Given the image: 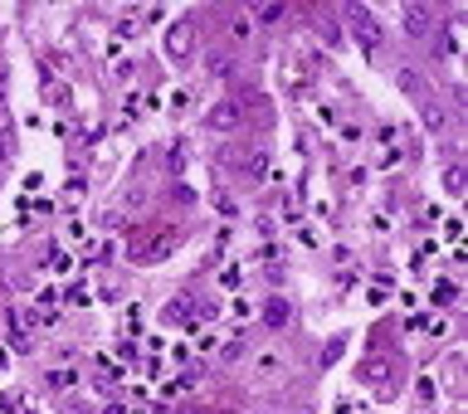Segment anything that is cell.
<instances>
[{"label":"cell","mask_w":468,"mask_h":414,"mask_svg":"<svg viewBox=\"0 0 468 414\" xmlns=\"http://www.w3.org/2000/svg\"><path fill=\"white\" fill-rule=\"evenodd\" d=\"M264 322H269V327H283V322H288V302H283V297H269V302H264Z\"/></svg>","instance_id":"6da1fadb"},{"label":"cell","mask_w":468,"mask_h":414,"mask_svg":"<svg viewBox=\"0 0 468 414\" xmlns=\"http://www.w3.org/2000/svg\"><path fill=\"white\" fill-rule=\"evenodd\" d=\"M210 122H215L220 132H225V127H234V122H239V102H220V108L210 113Z\"/></svg>","instance_id":"7a4b0ae2"},{"label":"cell","mask_w":468,"mask_h":414,"mask_svg":"<svg viewBox=\"0 0 468 414\" xmlns=\"http://www.w3.org/2000/svg\"><path fill=\"white\" fill-rule=\"evenodd\" d=\"M239 283H244V268H239V264H225V268H220V288H225V292H239Z\"/></svg>","instance_id":"3957f363"},{"label":"cell","mask_w":468,"mask_h":414,"mask_svg":"<svg viewBox=\"0 0 468 414\" xmlns=\"http://www.w3.org/2000/svg\"><path fill=\"white\" fill-rule=\"evenodd\" d=\"M230 317H234V322H249V317H254V302H249L244 292H234V297H230Z\"/></svg>","instance_id":"277c9868"},{"label":"cell","mask_w":468,"mask_h":414,"mask_svg":"<svg viewBox=\"0 0 468 414\" xmlns=\"http://www.w3.org/2000/svg\"><path fill=\"white\" fill-rule=\"evenodd\" d=\"M49 273H54V278H64V273H74V258L69 253H49V264H44Z\"/></svg>","instance_id":"5b68a950"},{"label":"cell","mask_w":468,"mask_h":414,"mask_svg":"<svg viewBox=\"0 0 468 414\" xmlns=\"http://www.w3.org/2000/svg\"><path fill=\"white\" fill-rule=\"evenodd\" d=\"M298 244H302V249H317V244H322L317 225H298Z\"/></svg>","instance_id":"8992f818"},{"label":"cell","mask_w":468,"mask_h":414,"mask_svg":"<svg viewBox=\"0 0 468 414\" xmlns=\"http://www.w3.org/2000/svg\"><path fill=\"white\" fill-rule=\"evenodd\" d=\"M254 366H258V376H274V371L283 366V360H278V351H264V356L254 360Z\"/></svg>","instance_id":"52a82bcc"},{"label":"cell","mask_w":468,"mask_h":414,"mask_svg":"<svg viewBox=\"0 0 468 414\" xmlns=\"http://www.w3.org/2000/svg\"><path fill=\"white\" fill-rule=\"evenodd\" d=\"M195 351H205V356L220 351V332H200V336H195Z\"/></svg>","instance_id":"ba28073f"},{"label":"cell","mask_w":468,"mask_h":414,"mask_svg":"<svg viewBox=\"0 0 468 414\" xmlns=\"http://www.w3.org/2000/svg\"><path fill=\"white\" fill-rule=\"evenodd\" d=\"M444 239L458 244V239H463V220H444Z\"/></svg>","instance_id":"9c48e42d"},{"label":"cell","mask_w":468,"mask_h":414,"mask_svg":"<svg viewBox=\"0 0 468 414\" xmlns=\"http://www.w3.org/2000/svg\"><path fill=\"white\" fill-rule=\"evenodd\" d=\"M69 302H74V307H88V302H93V292L78 283V288H69Z\"/></svg>","instance_id":"30bf717a"},{"label":"cell","mask_w":468,"mask_h":414,"mask_svg":"<svg viewBox=\"0 0 468 414\" xmlns=\"http://www.w3.org/2000/svg\"><path fill=\"white\" fill-rule=\"evenodd\" d=\"M278 15H283L278 5H254V15H249V20H278Z\"/></svg>","instance_id":"8fae6325"},{"label":"cell","mask_w":468,"mask_h":414,"mask_svg":"<svg viewBox=\"0 0 468 414\" xmlns=\"http://www.w3.org/2000/svg\"><path fill=\"white\" fill-rule=\"evenodd\" d=\"M74 380H78L74 371H49V385H59V390H64V385H74Z\"/></svg>","instance_id":"7c38bea8"},{"label":"cell","mask_w":468,"mask_h":414,"mask_svg":"<svg viewBox=\"0 0 468 414\" xmlns=\"http://www.w3.org/2000/svg\"><path fill=\"white\" fill-rule=\"evenodd\" d=\"M83 234H88V229H83L78 220H69V229H64V239H69V244H83Z\"/></svg>","instance_id":"4fadbf2b"},{"label":"cell","mask_w":468,"mask_h":414,"mask_svg":"<svg viewBox=\"0 0 468 414\" xmlns=\"http://www.w3.org/2000/svg\"><path fill=\"white\" fill-rule=\"evenodd\" d=\"M171 54H176V59L186 54V30H171Z\"/></svg>","instance_id":"5bb4252c"},{"label":"cell","mask_w":468,"mask_h":414,"mask_svg":"<svg viewBox=\"0 0 468 414\" xmlns=\"http://www.w3.org/2000/svg\"><path fill=\"white\" fill-rule=\"evenodd\" d=\"M166 351H171V360H176V366H181V360H186V356H190V346H186V341H171V346H166Z\"/></svg>","instance_id":"9a60e30c"},{"label":"cell","mask_w":468,"mask_h":414,"mask_svg":"<svg viewBox=\"0 0 468 414\" xmlns=\"http://www.w3.org/2000/svg\"><path fill=\"white\" fill-rule=\"evenodd\" d=\"M122 322H127V332H137V327H142V307H127V317H122Z\"/></svg>","instance_id":"2e32d148"},{"label":"cell","mask_w":468,"mask_h":414,"mask_svg":"<svg viewBox=\"0 0 468 414\" xmlns=\"http://www.w3.org/2000/svg\"><path fill=\"white\" fill-rule=\"evenodd\" d=\"M414 390H420V400H434V380H430V376H420V385H414Z\"/></svg>","instance_id":"e0dca14e"},{"label":"cell","mask_w":468,"mask_h":414,"mask_svg":"<svg viewBox=\"0 0 468 414\" xmlns=\"http://www.w3.org/2000/svg\"><path fill=\"white\" fill-rule=\"evenodd\" d=\"M64 195H74V200H78V195H83V176H69V185H64Z\"/></svg>","instance_id":"ac0fdd59"},{"label":"cell","mask_w":468,"mask_h":414,"mask_svg":"<svg viewBox=\"0 0 468 414\" xmlns=\"http://www.w3.org/2000/svg\"><path fill=\"white\" fill-rule=\"evenodd\" d=\"M5 366H10V351H0V371H5Z\"/></svg>","instance_id":"d6986e66"}]
</instances>
